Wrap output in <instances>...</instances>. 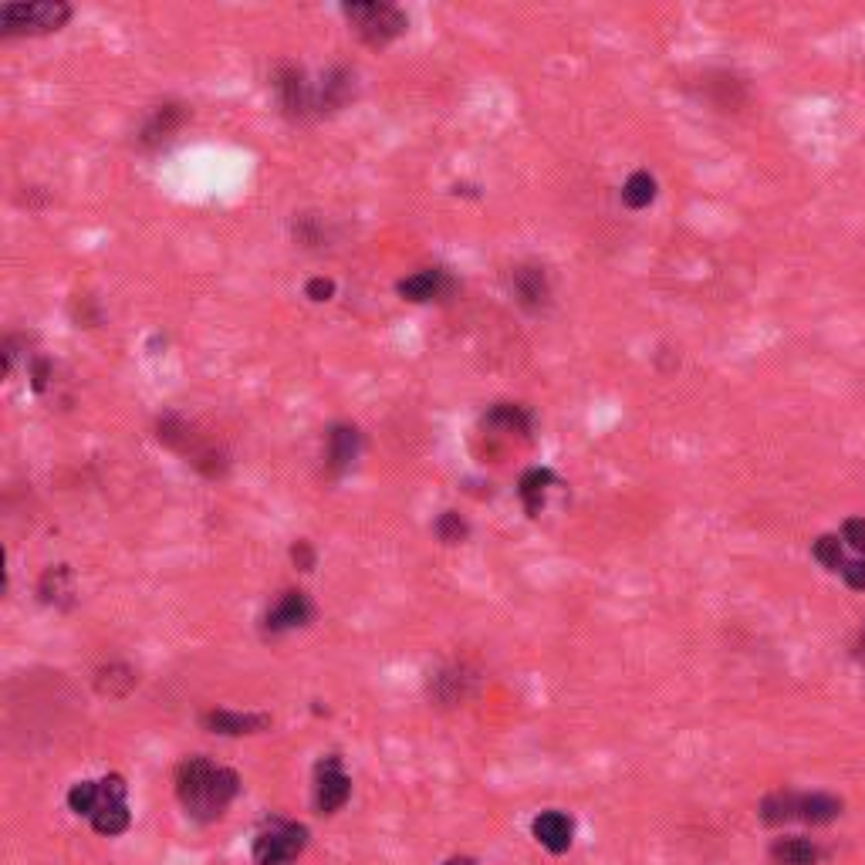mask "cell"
Wrapping results in <instances>:
<instances>
[{"label":"cell","mask_w":865,"mask_h":865,"mask_svg":"<svg viewBox=\"0 0 865 865\" xmlns=\"http://www.w3.org/2000/svg\"><path fill=\"white\" fill-rule=\"evenodd\" d=\"M359 447H362V436L355 426H345V423L332 426V430H328V467H332V474L349 470L355 457H359Z\"/></svg>","instance_id":"cell-13"},{"label":"cell","mask_w":865,"mask_h":865,"mask_svg":"<svg viewBox=\"0 0 865 865\" xmlns=\"http://www.w3.org/2000/svg\"><path fill=\"white\" fill-rule=\"evenodd\" d=\"M349 795H352V778L342 768V757H335V754L321 757L318 768H315V805H318V811L335 815V811L349 801Z\"/></svg>","instance_id":"cell-8"},{"label":"cell","mask_w":865,"mask_h":865,"mask_svg":"<svg viewBox=\"0 0 865 865\" xmlns=\"http://www.w3.org/2000/svg\"><path fill=\"white\" fill-rule=\"evenodd\" d=\"M308 845V828L298 822L271 818L254 838V865H294Z\"/></svg>","instance_id":"cell-5"},{"label":"cell","mask_w":865,"mask_h":865,"mask_svg":"<svg viewBox=\"0 0 865 865\" xmlns=\"http://www.w3.org/2000/svg\"><path fill=\"white\" fill-rule=\"evenodd\" d=\"M842 811V801L832 798V795H801L798 798V818L801 822H811V825H825L838 818Z\"/></svg>","instance_id":"cell-19"},{"label":"cell","mask_w":865,"mask_h":865,"mask_svg":"<svg viewBox=\"0 0 865 865\" xmlns=\"http://www.w3.org/2000/svg\"><path fill=\"white\" fill-rule=\"evenodd\" d=\"M511 291L517 298V305L528 311H541L551 301V281L545 274V267L538 264H517L511 271Z\"/></svg>","instance_id":"cell-9"},{"label":"cell","mask_w":865,"mask_h":865,"mask_svg":"<svg viewBox=\"0 0 865 865\" xmlns=\"http://www.w3.org/2000/svg\"><path fill=\"white\" fill-rule=\"evenodd\" d=\"M71 17V7L61 0H34V4H4L0 7V34H48L58 31Z\"/></svg>","instance_id":"cell-4"},{"label":"cell","mask_w":865,"mask_h":865,"mask_svg":"<svg viewBox=\"0 0 865 865\" xmlns=\"http://www.w3.org/2000/svg\"><path fill=\"white\" fill-rule=\"evenodd\" d=\"M555 484V474L545 467H534L528 470V474L521 477V484H517V494H521L524 507H528V514H541V504H545V490Z\"/></svg>","instance_id":"cell-18"},{"label":"cell","mask_w":865,"mask_h":865,"mask_svg":"<svg viewBox=\"0 0 865 865\" xmlns=\"http://www.w3.org/2000/svg\"><path fill=\"white\" fill-rule=\"evenodd\" d=\"M818 859V849L808 842V838H778V842L771 845V862L774 865H815Z\"/></svg>","instance_id":"cell-17"},{"label":"cell","mask_w":865,"mask_h":865,"mask_svg":"<svg viewBox=\"0 0 865 865\" xmlns=\"http://www.w3.org/2000/svg\"><path fill=\"white\" fill-rule=\"evenodd\" d=\"M159 440L166 443V447L180 450L183 457H190V463L196 470H203L207 477H217L227 470V453L217 447V443L203 440L200 433L193 430L190 423H183L180 416H166L159 419Z\"/></svg>","instance_id":"cell-3"},{"label":"cell","mask_w":865,"mask_h":865,"mask_svg":"<svg viewBox=\"0 0 865 865\" xmlns=\"http://www.w3.org/2000/svg\"><path fill=\"white\" fill-rule=\"evenodd\" d=\"M311 615H315V609H311L308 595H305V592H294V588H291V592H284L281 599H278V605H274V609L267 612L264 629L278 636V632H288V629L308 626Z\"/></svg>","instance_id":"cell-10"},{"label":"cell","mask_w":865,"mask_h":865,"mask_svg":"<svg viewBox=\"0 0 865 865\" xmlns=\"http://www.w3.org/2000/svg\"><path fill=\"white\" fill-rule=\"evenodd\" d=\"M842 575L852 588H865V561H845Z\"/></svg>","instance_id":"cell-31"},{"label":"cell","mask_w":865,"mask_h":865,"mask_svg":"<svg viewBox=\"0 0 865 865\" xmlns=\"http://www.w3.org/2000/svg\"><path fill=\"white\" fill-rule=\"evenodd\" d=\"M274 88H278L281 109L288 119H308V115L321 112L318 109V85H311L301 68L281 65L278 75H274Z\"/></svg>","instance_id":"cell-7"},{"label":"cell","mask_w":865,"mask_h":865,"mask_svg":"<svg viewBox=\"0 0 865 865\" xmlns=\"http://www.w3.org/2000/svg\"><path fill=\"white\" fill-rule=\"evenodd\" d=\"M842 534H845V541H849V545L859 551V555H865V517H849Z\"/></svg>","instance_id":"cell-28"},{"label":"cell","mask_w":865,"mask_h":865,"mask_svg":"<svg viewBox=\"0 0 865 865\" xmlns=\"http://www.w3.org/2000/svg\"><path fill=\"white\" fill-rule=\"evenodd\" d=\"M572 835H575L572 818L561 815V811H545V815L534 818V838H538L548 852H555V855L568 852L572 849Z\"/></svg>","instance_id":"cell-12"},{"label":"cell","mask_w":865,"mask_h":865,"mask_svg":"<svg viewBox=\"0 0 865 865\" xmlns=\"http://www.w3.org/2000/svg\"><path fill=\"white\" fill-rule=\"evenodd\" d=\"M92 828L98 835H122L129 828L126 781L119 774H105L98 781V805L92 811Z\"/></svg>","instance_id":"cell-6"},{"label":"cell","mask_w":865,"mask_h":865,"mask_svg":"<svg viewBox=\"0 0 865 865\" xmlns=\"http://www.w3.org/2000/svg\"><path fill=\"white\" fill-rule=\"evenodd\" d=\"M342 11L355 24L359 38L365 44H372V48H386V44L396 41L409 24L406 14L399 11L396 4H386V0H352Z\"/></svg>","instance_id":"cell-2"},{"label":"cell","mask_w":865,"mask_h":865,"mask_svg":"<svg viewBox=\"0 0 865 865\" xmlns=\"http://www.w3.org/2000/svg\"><path fill=\"white\" fill-rule=\"evenodd\" d=\"M95 805H98V781H78V784H71V791H68V808L75 811V815L92 818Z\"/></svg>","instance_id":"cell-23"},{"label":"cell","mask_w":865,"mask_h":865,"mask_svg":"<svg viewBox=\"0 0 865 865\" xmlns=\"http://www.w3.org/2000/svg\"><path fill=\"white\" fill-rule=\"evenodd\" d=\"M95 686H98V693H105V697H126L132 686H136V673L122 663L102 666L95 676Z\"/></svg>","instance_id":"cell-20"},{"label":"cell","mask_w":865,"mask_h":865,"mask_svg":"<svg viewBox=\"0 0 865 865\" xmlns=\"http://www.w3.org/2000/svg\"><path fill=\"white\" fill-rule=\"evenodd\" d=\"M453 288L447 271H440V267H426V271L413 274V278L399 281V294H403L406 301H433V298H443Z\"/></svg>","instance_id":"cell-14"},{"label":"cell","mask_w":865,"mask_h":865,"mask_svg":"<svg viewBox=\"0 0 865 865\" xmlns=\"http://www.w3.org/2000/svg\"><path fill=\"white\" fill-rule=\"evenodd\" d=\"M294 237H298L301 244H308V247L325 244V224H321L318 213H301V217L294 220Z\"/></svg>","instance_id":"cell-24"},{"label":"cell","mask_w":865,"mask_h":865,"mask_svg":"<svg viewBox=\"0 0 865 865\" xmlns=\"http://www.w3.org/2000/svg\"><path fill=\"white\" fill-rule=\"evenodd\" d=\"M484 430H497L504 436H528L531 433V416L524 413V406L501 403L484 416Z\"/></svg>","instance_id":"cell-16"},{"label":"cell","mask_w":865,"mask_h":865,"mask_svg":"<svg viewBox=\"0 0 865 865\" xmlns=\"http://www.w3.org/2000/svg\"><path fill=\"white\" fill-rule=\"evenodd\" d=\"M436 538L447 541V545H460V541L467 538V521L453 511L440 514V521H436Z\"/></svg>","instance_id":"cell-27"},{"label":"cell","mask_w":865,"mask_h":865,"mask_svg":"<svg viewBox=\"0 0 865 865\" xmlns=\"http://www.w3.org/2000/svg\"><path fill=\"white\" fill-rule=\"evenodd\" d=\"M203 727L213 730V734L224 737H240V734H261V730L271 727V717L267 713H234V710H210L203 713Z\"/></svg>","instance_id":"cell-11"},{"label":"cell","mask_w":865,"mask_h":865,"mask_svg":"<svg viewBox=\"0 0 865 865\" xmlns=\"http://www.w3.org/2000/svg\"><path fill=\"white\" fill-rule=\"evenodd\" d=\"M447 865H474V859H450Z\"/></svg>","instance_id":"cell-33"},{"label":"cell","mask_w":865,"mask_h":865,"mask_svg":"<svg viewBox=\"0 0 865 865\" xmlns=\"http://www.w3.org/2000/svg\"><path fill=\"white\" fill-rule=\"evenodd\" d=\"M291 558H294V565H298L301 572H311V568H315V551H311L308 541H298V545L291 548Z\"/></svg>","instance_id":"cell-30"},{"label":"cell","mask_w":865,"mask_h":865,"mask_svg":"<svg viewBox=\"0 0 865 865\" xmlns=\"http://www.w3.org/2000/svg\"><path fill=\"white\" fill-rule=\"evenodd\" d=\"M183 122H186L183 105H159L153 112V119L146 122V129H142V142H146V146H159V142L173 139V132L180 129Z\"/></svg>","instance_id":"cell-15"},{"label":"cell","mask_w":865,"mask_h":865,"mask_svg":"<svg viewBox=\"0 0 865 865\" xmlns=\"http://www.w3.org/2000/svg\"><path fill=\"white\" fill-rule=\"evenodd\" d=\"M798 798L801 795H791V791H778V795H768L761 805V818L768 825H784L791 818H798Z\"/></svg>","instance_id":"cell-22"},{"label":"cell","mask_w":865,"mask_h":865,"mask_svg":"<svg viewBox=\"0 0 865 865\" xmlns=\"http://www.w3.org/2000/svg\"><path fill=\"white\" fill-rule=\"evenodd\" d=\"M240 778L230 768H220L210 757H186L176 768V798L186 808V815L213 822L227 811L237 798Z\"/></svg>","instance_id":"cell-1"},{"label":"cell","mask_w":865,"mask_h":865,"mask_svg":"<svg viewBox=\"0 0 865 865\" xmlns=\"http://www.w3.org/2000/svg\"><path fill=\"white\" fill-rule=\"evenodd\" d=\"M305 294L311 301H328L335 294V281H328V278H311L308 281V288H305Z\"/></svg>","instance_id":"cell-29"},{"label":"cell","mask_w":865,"mask_h":865,"mask_svg":"<svg viewBox=\"0 0 865 865\" xmlns=\"http://www.w3.org/2000/svg\"><path fill=\"white\" fill-rule=\"evenodd\" d=\"M68 582H71V572H68L65 565L48 568V572H44V578H41V599H44V602H58L61 595L68 592Z\"/></svg>","instance_id":"cell-26"},{"label":"cell","mask_w":865,"mask_h":865,"mask_svg":"<svg viewBox=\"0 0 865 865\" xmlns=\"http://www.w3.org/2000/svg\"><path fill=\"white\" fill-rule=\"evenodd\" d=\"M815 558L822 561L828 572H842L845 568V555H842V545H838L835 534H822V538L815 541Z\"/></svg>","instance_id":"cell-25"},{"label":"cell","mask_w":865,"mask_h":865,"mask_svg":"<svg viewBox=\"0 0 865 865\" xmlns=\"http://www.w3.org/2000/svg\"><path fill=\"white\" fill-rule=\"evenodd\" d=\"M656 200V180L646 173V169H639V173H632L626 186H622V203H626L629 210H646L649 203Z\"/></svg>","instance_id":"cell-21"},{"label":"cell","mask_w":865,"mask_h":865,"mask_svg":"<svg viewBox=\"0 0 865 865\" xmlns=\"http://www.w3.org/2000/svg\"><path fill=\"white\" fill-rule=\"evenodd\" d=\"M859 659H865V629H862V636H859Z\"/></svg>","instance_id":"cell-32"}]
</instances>
